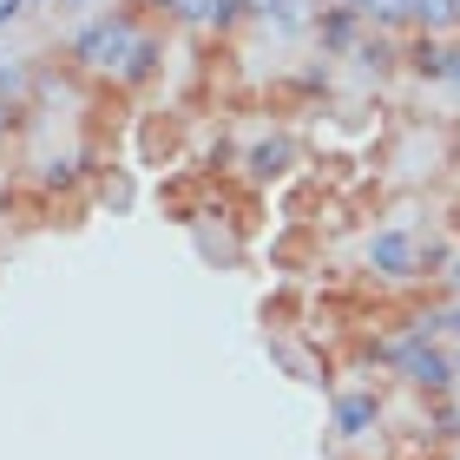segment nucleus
<instances>
[{"instance_id": "1", "label": "nucleus", "mask_w": 460, "mask_h": 460, "mask_svg": "<svg viewBox=\"0 0 460 460\" xmlns=\"http://www.w3.org/2000/svg\"><path fill=\"white\" fill-rule=\"evenodd\" d=\"M145 13H152V0H132V7H112V13L86 20V27L66 40V59H73L79 73L119 79V73H125V59L138 53V40L152 33V27H145Z\"/></svg>"}, {"instance_id": "2", "label": "nucleus", "mask_w": 460, "mask_h": 460, "mask_svg": "<svg viewBox=\"0 0 460 460\" xmlns=\"http://www.w3.org/2000/svg\"><path fill=\"white\" fill-rule=\"evenodd\" d=\"M362 263L382 283H408V277H421V237H414L408 224H388V230H375L362 243Z\"/></svg>"}, {"instance_id": "3", "label": "nucleus", "mask_w": 460, "mask_h": 460, "mask_svg": "<svg viewBox=\"0 0 460 460\" xmlns=\"http://www.w3.org/2000/svg\"><path fill=\"white\" fill-rule=\"evenodd\" d=\"M329 428H336V441H368V434L382 428V394H375V388H342Z\"/></svg>"}, {"instance_id": "4", "label": "nucleus", "mask_w": 460, "mask_h": 460, "mask_svg": "<svg viewBox=\"0 0 460 460\" xmlns=\"http://www.w3.org/2000/svg\"><path fill=\"white\" fill-rule=\"evenodd\" d=\"M296 158H303V152H296V138H289V132H263V138L243 152V178H250V184H270V178H283Z\"/></svg>"}, {"instance_id": "5", "label": "nucleus", "mask_w": 460, "mask_h": 460, "mask_svg": "<svg viewBox=\"0 0 460 460\" xmlns=\"http://www.w3.org/2000/svg\"><path fill=\"white\" fill-rule=\"evenodd\" d=\"M316 40H323V53H355V47H362V40H368V20L362 13H355V7H336V0H329V7L316 13Z\"/></svg>"}, {"instance_id": "6", "label": "nucleus", "mask_w": 460, "mask_h": 460, "mask_svg": "<svg viewBox=\"0 0 460 460\" xmlns=\"http://www.w3.org/2000/svg\"><path fill=\"white\" fill-rule=\"evenodd\" d=\"M447 47H454V40L408 33V40H402V66H408L414 79H428V86H447Z\"/></svg>"}, {"instance_id": "7", "label": "nucleus", "mask_w": 460, "mask_h": 460, "mask_svg": "<svg viewBox=\"0 0 460 460\" xmlns=\"http://www.w3.org/2000/svg\"><path fill=\"white\" fill-rule=\"evenodd\" d=\"M158 66H164V40H158V33H145V40H138V53L125 59V73L112 79V86H119V93H138V86H152V79H158Z\"/></svg>"}, {"instance_id": "8", "label": "nucleus", "mask_w": 460, "mask_h": 460, "mask_svg": "<svg viewBox=\"0 0 460 460\" xmlns=\"http://www.w3.org/2000/svg\"><path fill=\"white\" fill-rule=\"evenodd\" d=\"M408 27L447 40V33L460 27V0H408Z\"/></svg>"}, {"instance_id": "9", "label": "nucleus", "mask_w": 460, "mask_h": 460, "mask_svg": "<svg viewBox=\"0 0 460 460\" xmlns=\"http://www.w3.org/2000/svg\"><path fill=\"white\" fill-rule=\"evenodd\" d=\"M349 59H362L368 73H394V66H402V40H394V33H368Z\"/></svg>"}, {"instance_id": "10", "label": "nucleus", "mask_w": 460, "mask_h": 460, "mask_svg": "<svg viewBox=\"0 0 460 460\" xmlns=\"http://www.w3.org/2000/svg\"><path fill=\"white\" fill-rule=\"evenodd\" d=\"M86 172H93L86 158H47V164H40V191H79Z\"/></svg>"}, {"instance_id": "11", "label": "nucleus", "mask_w": 460, "mask_h": 460, "mask_svg": "<svg viewBox=\"0 0 460 460\" xmlns=\"http://www.w3.org/2000/svg\"><path fill=\"white\" fill-rule=\"evenodd\" d=\"M164 20H191V27H211V7L217 0H152Z\"/></svg>"}, {"instance_id": "12", "label": "nucleus", "mask_w": 460, "mask_h": 460, "mask_svg": "<svg viewBox=\"0 0 460 460\" xmlns=\"http://www.w3.org/2000/svg\"><path fill=\"white\" fill-rule=\"evenodd\" d=\"M20 125H27V106H13V99H0V158H7V145L20 138Z\"/></svg>"}, {"instance_id": "13", "label": "nucleus", "mask_w": 460, "mask_h": 460, "mask_svg": "<svg viewBox=\"0 0 460 460\" xmlns=\"http://www.w3.org/2000/svg\"><path fill=\"white\" fill-rule=\"evenodd\" d=\"M434 316H441V336H454V342H460V296H454V303H441Z\"/></svg>"}, {"instance_id": "14", "label": "nucleus", "mask_w": 460, "mask_h": 460, "mask_svg": "<svg viewBox=\"0 0 460 460\" xmlns=\"http://www.w3.org/2000/svg\"><path fill=\"white\" fill-rule=\"evenodd\" d=\"M243 13H250V20H277L283 0H243Z\"/></svg>"}, {"instance_id": "15", "label": "nucleus", "mask_w": 460, "mask_h": 460, "mask_svg": "<svg viewBox=\"0 0 460 460\" xmlns=\"http://www.w3.org/2000/svg\"><path fill=\"white\" fill-rule=\"evenodd\" d=\"M20 13H27V0H0V27H13Z\"/></svg>"}, {"instance_id": "16", "label": "nucleus", "mask_w": 460, "mask_h": 460, "mask_svg": "<svg viewBox=\"0 0 460 460\" xmlns=\"http://www.w3.org/2000/svg\"><path fill=\"white\" fill-rule=\"evenodd\" d=\"M447 86L460 93V40H454V47H447Z\"/></svg>"}, {"instance_id": "17", "label": "nucleus", "mask_w": 460, "mask_h": 460, "mask_svg": "<svg viewBox=\"0 0 460 460\" xmlns=\"http://www.w3.org/2000/svg\"><path fill=\"white\" fill-rule=\"evenodd\" d=\"M59 7H93V0H59Z\"/></svg>"}, {"instance_id": "18", "label": "nucleus", "mask_w": 460, "mask_h": 460, "mask_svg": "<svg viewBox=\"0 0 460 460\" xmlns=\"http://www.w3.org/2000/svg\"><path fill=\"white\" fill-rule=\"evenodd\" d=\"M336 7H355V13H362V0H336Z\"/></svg>"}, {"instance_id": "19", "label": "nucleus", "mask_w": 460, "mask_h": 460, "mask_svg": "<svg viewBox=\"0 0 460 460\" xmlns=\"http://www.w3.org/2000/svg\"><path fill=\"white\" fill-rule=\"evenodd\" d=\"M454 164H460V132H454Z\"/></svg>"}, {"instance_id": "20", "label": "nucleus", "mask_w": 460, "mask_h": 460, "mask_svg": "<svg viewBox=\"0 0 460 460\" xmlns=\"http://www.w3.org/2000/svg\"><path fill=\"white\" fill-rule=\"evenodd\" d=\"M27 7H47V0H27Z\"/></svg>"}]
</instances>
